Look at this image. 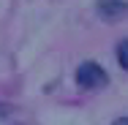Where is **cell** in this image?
I'll return each instance as SVG.
<instances>
[{
	"instance_id": "4",
	"label": "cell",
	"mask_w": 128,
	"mask_h": 125,
	"mask_svg": "<svg viewBox=\"0 0 128 125\" xmlns=\"http://www.w3.org/2000/svg\"><path fill=\"white\" fill-rule=\"evenodd\" d=\"M112 125H128V117H117V120H114Z\"/></svg>"
},
{
	"instance_id": "1",
	"label": "cell",
	"mask_w": 128,
	"mask_h": 125,
	"mask_svg": "<svg viewBox=\"0 0 128 125\" xmlns=\"http://www.w3.org/2000/svg\"><path fill=\"white\" fill-rule=\"evenodd\" d=\"M76 84L84 87V90H101V87L109 84V74L104 71L98 63L87 60V63H82L76 68Z\"/></svg>"
},
{
	"instance_id": "5",
	"label": "cell",
	"mask_w": 128,
	"mask_h": 125,
	"mask_svg": "<svg viewBox=\"0 0 128 125\" xmlns=\"http://www.w3.org/2000/svg\"><path fill=\"white\" fill-rule=\"evenodd\" d=\"M6 114H8V106H6V103H0V117H6Z\"/></svg>"
},
{
	"instance_id": "2",
	"label": "cell",
	"mask_w": 128,
	"mask_h": 125,
	"mask_svg": "<svg viewBox=\"0 0 128 125\" xmlns=\"http://www.w3.org/2000/svg\"><path fill=\"white\" fill-rule=\"evenodd\" d=\"M96 11H98L101 19L114 22V19H120V16L128 14V3L126 0H98V3H96Z\"/></svg>"
},
{
	"instance_id": "3",
	"label": "cell",
	"mask_w": 128,
	"mask_h": 125,
	"mask_svg": "<svg viewBox=\"0 0 128 125\" xmlns=\"http://www.w3.org/2000/svg\"><path fill=\"white\" fill-rule=\"evenodd\" d=\"M117 63L128 71V38H123V41L117 44Z\"/></svg>"
}]
</instances>
